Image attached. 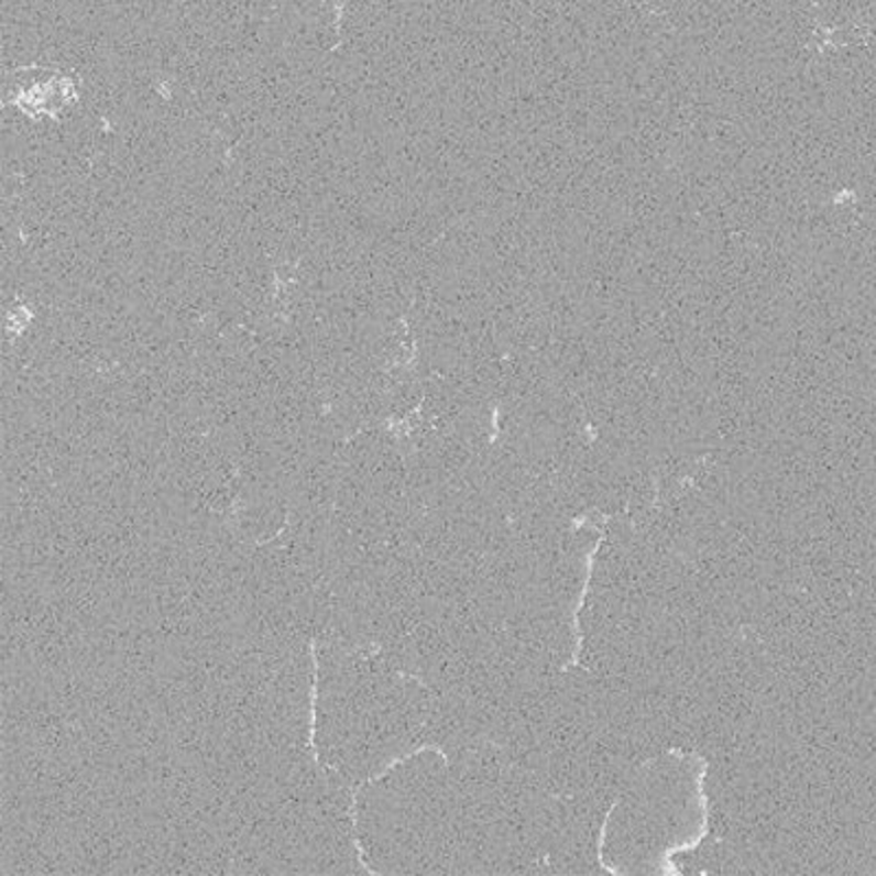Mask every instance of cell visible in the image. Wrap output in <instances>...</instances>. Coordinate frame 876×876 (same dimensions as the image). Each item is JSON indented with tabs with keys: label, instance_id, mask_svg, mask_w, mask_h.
<instances>
[{
	"label": "cell",
	"instance_id": "6da1fadb",
	"mask_svg": "<svg viewBox=\"0 0 876 876\" xmlns=\"http://www.w3.org/2000/svg\"><path fill=\"white\" fill-rule=\"evenodd\" d=\"M594 511V524L585 517V515H579V517H574L572 519V524H574V528L577 526H581V524H585L588 528H596L599 530V539H596V544H594V548L588 552V557H585V577H583V588H581V594H579V599H577V605H574V623H572V629H574V638H577V643H574V651H572V659H570V666H579L581 664V651H583V632H581V612H583V603H585V596H588V592H590V583H592V572H594V561H596V555H599V550H601V544L605 541V522L610 519V515L607 513H601V511H596V508H592Z\"/></svg>",
	"mask_w": 876,
	"mask_h": 876
}]
</instances>
